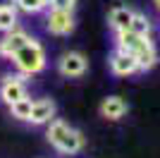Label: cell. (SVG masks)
Here are the masks:
<instances>
[{"label":"cell","instance_id":"obj_1","mask_svg":"<svg viewBox=\"0 0 160 158\" xmlns=\"http://www.w3.org/2000/svg\"><path fill=\"white\" fill-rule=\"evenodd\" d=\"M12 60H14V65H17V70L22 74H38V72L46 70V53H43L41 43L33 41V39L14 53Z\"/></svg>","mask_w":160,"mask_h":158},{"label":"cell","instance_id":"obj_2","mask_svg":"<svg viewBox=\"0 0 160 158\" xmlns=\"http://www.w3.org/2000/svg\"><path fill=\"white\" fill-rule=\"evenodd\" d=\"M27 84H24V77H2L0 82V98L5 101L7 105L17 103L19 98H27Z\"/></svg>","mask_w":160,"mask_h":158},{"label":"cell","instance_id":"obj_3","mask_svg":"<svg viewBox=\"0 0 160 158\" xmlns=\"http://www.w3.org/2000/svg\"><path fill=\"white\" fill-rule=\"evenodd\" d=\"M110 70L117 77H129V74L139 72V62H136V58L132 53H124L120 48H115L112 55H110Z\"/></svg>","mask_w":160,"mask_h":158},{"label":"cell","instance_id":"obj_4","mask_svg":"<svg viewBox=\"0 0 160 158\" xmlns=\"http://www.w3.org/2000/svg\"><path fill=\"white\" fill-rule=\"evenodd\" d=\"M46 24H48L50 34L65 36V34H69L74 29V14H72V10H50Z\"/></svg>","mask_w":160,"mask_h":158},{"label":"cell","instance_id":"obj_5","mask_svg":"<svg viewBox=\"0 0 160 158\" xmlns=\"http://www.w3.org/2000/svg\"><path fill=\"white\" fill-rule=\"evenodd\" d=\"M29 41H31V36H29L24 29H17V26H14L12 31H5V36L0 39V55H2V58H12L14 53L19 50L22 46H27Z\"/></svg>","mask_w":160,"mask_h":158},{"label":"cell","instance_id":"obj_6","mask_svg":"<svg viewBox=\"0 0 160 158\" xmlns=\"http://www.w3.org/2000/svg\"><path fill=\"white\" fill-rule=\"evenodd\" d=\"M86 67H88V62L81 53H65L58 60V70H60L62 77H81L86 72Z\"/></svg>","mask_w":160,"mask_h":158},{"label":"cell","instance_id":"obj_7","mask_svg":"<svg viewBox=\"0 0 160 158\" xmlns=\"http://www.w3.org/2000/svg\"><path fill=\"white\" fill-rule=\"evenodd\" d=\"M55 118V101L53 98H38L33 101L31 105V115H29V122L31 125H46Z\"/></svg>","mask_w":160,"mask_h":158},{"label":"cell","instance_id":"obj_8","mask_svg":"<svg viewBox=\"0 0 160 158\" xmlns=\"http://www.w3.org/2000/svg\"><path fill=\"white\" fill-rule=\"evenodd\" d=\"M117 48L124 53H136L139 48H143L146 43H151V39L148 36H139V34H134L132 29H122V31H117Z\"/></svg>","mask_w":160,"mask_h":158},{"label":"cell","instance_id":"obj_9","mask_svg":"<svg viewBox=\"0 0 160 158\" xmlns=\"http://www.w3.org/2000/svg\"><path fill=\"white\" fill-rule=\"evenodd\" d=\"M60 153H65V156H72V153H79L81 149H84V137H81V132L77 129H67V134L60 139V144L55 146Z\"/></svg>","mask_w":160,"mask_h":158},{"label":"cell","instance_id":"obj_10","mask_svg":"<svg viewBox=\"0 0 160 158\" xmlns=\"http://www.w3.org/2000/svg\"><path fill=\"white\" fill-rule=\"evenodd\" d=\"M100 113H103V118H108V120H120V118H124V113H127V101L120 98V96H108V98L100 103Z\"/></svg>","mask_w":160,"mask_h":158},{"label":"cell","instance_id":"obj_11","mask_svg":"<svg viewBox=\"0 0 160 158\" xmlns=\"http://www.w3.org/2000/svg\"><path fill=\"white\" fill-rule=\"evenodd\" d=\"M132 17H134V10H129V7H124V5H117V7L110 10L108 22H110V26H112L115 31H122V29H129Z\"/></svg>","mask_w":160,"mask_h":158},{"label":"cell","instance_id":"obj_12","mask_svg":"<svg viewBox=\"0 0 160 158\" xmlns=\"http://www.w3.org/2000/svg\"><path fill=\"white\" fill-rule=\"evenodd\" d=\"M134 58L139 62V72H146V70L155 67V62H158V50H155L153 43H146L143 48H139V50L134 53Z\"/></svg>","mask_w":160,"mask_h":158},{"label":"cell","instance_id":"obj_13","mask_svg":"<svg viewBox=\"0 0 160 158\" xmlns=\"http://www.w3.org/2000/svg\"><path fill=\"white\" fill-rule=\"evenodd\" d=\"M67 129H69V125H67L65 120L53 118L50 122H48V134H46V137H48V141H50L53 146H58V144H60V139L67 134Z\"/></svg>","mask_w":160,"mask_h":158},{"label":"cell","instance_id":"obj_14","mask_svg":"<svg viewBox=\"0 0 160 158\" xmlns=\"http://www.w3.org/2000/svg\"><path fill=\"white\" fill-rule=\"evenodd\" d=\"M31 105H33V101L27 96V98H19L17 103L10 105V113H12V118L22 120V122H29V115H31Z\"/></svg>","mask_w":160,"mask_h":158},{"label":"cell","instance_id":"obj_15","mask_svg":"<svg viewBox=\"0 0 160 158\" xmlns=\"http://www.w3.org/2000/svg\"><path fill=\"white\" fill-rule=\"evenodd\" d=\"M129 29H132L134 34H139V36H151V19H148L146 14H141V12H134Z\"/></svg>","mask_w":160,"mask_h":158},{"label":"cell","instance_id":"obj_16","mask_svg":"<svg viewBox=\"0 0 160 158\" xmlns=\"http://www.w3.org/2000/svg\"><path fill=\"white\" fill-rule=\"evenodd\" d=\"M14 26H17V10H14V5L0 7V31H12Z\"/></svg>","mask_w":160,"mask_h":158},{"label":"cell","instance_id":"obj_17","mask_svg":"<svg viewBox=\"0 0 160 158\" xmlns=\"http://www.w3.org/2000/svg\"><path fill=\"white\" fill-rule=\"evenodd\" d=\"M14 5L27 14H38L48 7V0H14Z\"/></svg>","mask_w":160,"mask_h":158},{"label":"cell","instance_id":"obj_18","mask_svg":"<svg viewBox=\"0 0 160 158\" xmlns=\"http://www.w3.org/2000/svg\"><path fill=\"white\" fill-rule=\"evenodd\" d=\"M77 0H48V7L50 10H74Z\"/></svg>","mask_w":160,"mask_h":158},{"label":"cell","instance_id":"obj_19","mask_svg":"<svg viewBox=\"0 0 160 158\" xmlns=\"http://www.w3.org/2000/svg\"><path fill=\"white\" fill-rule=\"evenodd\" d=\"M10 5H14V0H0V7H10Z\"/></svg>","mask_w":160,"mask_h":158},{"label":"cell","instance_id":"obj_20","mask_svg":"<svg viewBox=\"0 0 160 158\" xmlns=\"http://www.w3.org/2000/svg\"><path fill=\"white\" fill-rule=\"evenodd\" d=\"M153 3H155V7H158V10H160V0H153Z\"/></svg>","mask_w":160,"mask_h":158}]
</instances>
